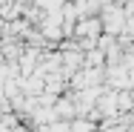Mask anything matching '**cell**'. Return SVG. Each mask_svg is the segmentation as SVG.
<instances>
[{
	"label": "cell",
	"mask_w": 134,
	"mask_h": 132,
	"mask_svg": "<svg viewBox=\"0 0 134 132\" xmlns=\"http://www.w3.org/2000/svg\"><path fill=\"white\" fill-rule=\"evenodd\" d=\"M71 132H94V124L91 121H74L71 124Z\"/></svg>",
	"instance_id": "7a4b0ae2"
},
{
	"label": "cell",
	"mask_w": 134,
	"mask_h": 132,
	"mask_svg": "<svg viewBox=\"0 0 134 132\" xmlns=\"http://www.w3.org/2000/svg\"><path fill=\"white\" fill-rule=\"evenodd\" d=\"M34 6H40V9L49 14V12H60V9L66 6V0H34Z\"/></svg>",
	"instance_id": "6da1fadb"
}]
</instances>
